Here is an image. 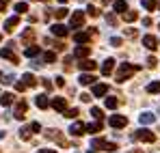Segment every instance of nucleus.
Listing matches in <instances>:
<instances>
[{
  "label": "nucleus",
  "mask_w": 160,
  "mask_h": 153,
  "mask_svg": "<svg viewBox=\"0 0 160 153\" xmlns=\"http://www.w3.org/2000/svg\"><path fill=\"white\" fill-rule=\"evenodd\" d=\"M136 69H141V67H136V65H130V63H121V67H119V71H117V82H126L128 78L132 76Z\"/></svg>",
  "instance_id": "1"
},
{
  "label": "nucleus",
  "mask_w": 160,
  "mask_h": 153,
  "mask_svg": "<svg viewBox=\"0 0 160 153\" xmlns=\"http://www.w3.org/2000/svg\"><path fill=\"white\" fill-rule=\"evenodd\" d=\"M91 149H100V151H117V145L115 142H108V140H104V138H93L91 140Z\"/></svg>",
  "instance_id": "2"
},
{
  "label": "nucleus",
  "mask_w": 160,
  "mask_h": 153,
  "mask_svg": "<svg viewBox=\"0 0 160 153\" xmlns=\"http://www.w3.org/2000/svg\"><path fill=\"white\" fill-rule=\"evenodd\" d=\"M132 138L143 140V142H156V134H154V131H149V129H138Z\"/></svg>",
  "instance_id": "3"
},
{
  "label": "nucleus",
  "mask_w": 160,
  "mask_h": 153,
  "mask_svg": "<svg viewBox=\"0 0 160 153\" xmlns=\"http://www.w3.org/2000/svg\"><path fill=\"white\" fill-rule=\"evenodd\" d=\"M108 123H110V127L121 129V127L128 125V117H123V114H112V117L108 119Z\"/></svg>",
  "instance_id": "4"
},
{
  "label": "nucleus",
  "mask_w": 160,
  "mask_h": 153,
  "mask_svg": "<svg viewBox=\"0 0 160 153\" xmlns=\"http://www.w3.org/2000/svg\"><path fill=\"white\" fill-rule=\"evenodd\" d=\"M82 24H84V13H82V11H74V13L69 15V26H72V28H80Z\"/></svg>",
  "instance_id": "5"
},
{
  "label": "nucleus",
  "mask_w": 160,
  "mask_h": 153,
  "mask_svg": "<svg viewBox=\"0 0 160 153\" xmlns=\"http://www.w3.org/2000/svg\"><path fill=\"white\" fill-rule=\"evenodd\" d=\"M26 102H24V99H20V102L15 103V110H13V117H15V119H20V121H22V119H24V114H26Z\"/></svg>",
  "instance_id": "6"
},
{
  "label": "nucleus",
  "mask_w": 160,
  "mask_h": 153,
  "mask_svg": "<svg viewBox=\"0 0 160 153\" xmlns=\"http://www.w3.org/2000/svg\"><path fill=\"white\" fill-rule=\"evenodd\" d=\"M84 131H87V125L80 123V121H74V123L69 125V134H72V136H82Z\"/></svg>",
  "instance_id": "7"
},
{
  "label": "nucleus",
  "mask_w": 160,
  "mask_h": 153,
  "mask_svg": "<svg viewBox=\"0 0 160 153\" xmlns=\"http://www.w3.org/2000/svg\"><path fill=\"white\" fill-rule=\"evenodd\" d=\"M54 110H58V112H65L67 110V102H65V97H54L52 102H50Z\"/></svg>",
  "instance_id": "8"
},
{
  "label": "nucleus",
  "mask_w": 160,
  "mask_h": 153,
  "mask_svg": "<svg viewBox=\"0 0 160 153\" xmlns=\"http://www.w3.org/2000/svg\"><path fill=\"white\" fill-rule=\"evenodd\" d=\"M143 45H145L147 50H156V48H158V39H156L154 35H145V37H143Z\"/></svg>",
  "instance_id": "9"
},
{
  "label": "nucleus",
  "mask_w": 160,
  "mask_h": 153,
  "mask_svg": "<svg viewBox=\"0 0 160 153\" xmlns=\"http://www.w3.org/2000/svg\"><path fill=\"white\" fill-rule=\"evenodd\" d=\"M0 56H2V58H7V60H11L13 65L18 63V54L11 50V48H2V50H0Z\"/></svg>",
  "instance_id": "10"
},
{
  "label": "nucleus",
  "mask_w": 160,
  "mask_h": 153,
  "mask_svg": "<svg viewBox=\"0 0 160 153\" xmlns=\"http://www.w3.org/2000/svg\"><path fill=\"white\" fill-rule=\"evenodd\" d=\"M91 54V48L89 45H78V48H74V56L76 58H87Z\"/></svg>",
  "instance_id": "11"
},
{
  "label": "nucleus",
  "mask_w": 160,
  "mask_h": 153,
  "mask_svg": "<svg viewBox=\"0 0 160 153\" xmlns=\"http://www.w3.org/2000/svg\"><path fill=\"white\" fill-rule=\"evenodd\" d=\"M154 121H156V117H154L152 112H143V114L138 117V123H141V125H152Z\"/></svg>",
  "instance_id": "12"
},
{
  "label": "nucleus",
  "mask_w": 160,
  "mask_h": 153,
  "mask_svg": "<svg viewBox=\"0 0 160 153\" xmlns=\"http://www.w3.org/2000/svg\"><path fill=\"white\" fill-rule=\"evenodd\" d=\"M50 30H52V35H56V37H67V32H69L67 26H63V24H54Z\"/></svg>",
  "instance_id": "13"
},
{
  "label": "nucleus",
  "mask_w": 160,
  "mask_h": 153,
  "mask_svg": "<svg viewBox=\"0 0 160 153\" xmlns=\"http://www.w3.org/2000/svg\"><path fill=\"white\" fill-rule=\"evenodd\" d=\"M80 69H82V71H95V69H98V63H93V60L84 58V60L80 63Z\"/></svg>",
  "instance_id": "14"
},
{
  "label": "nucleus",
  "mask_w": 160,
  "mask_h": 153,
  "mask_svg": "<svg viewBox=\"0 0 160 153\" xmlns=\"http://www.w3.org/2000/svg\"><path fill=\"white\" fill-rule=\"evenodd\" d=\"M112 69H115V58H106L104 65H102V74L108 76V74H112Z\"/></svg>",
  "instance_id": "15"
},
{
  "label": "nucleus",
  "mask_w": 160,
  "mask_h": 153,
  "mask_svg": "<svg viewBox=\"0 0 160 153\" xmlns=\"http://www.w3.org/2000/svg\"><path fill=\"white\" fill-rule=\"evenodd\" d=\"M106 93H108L106 84H95V86H93V97H104Z\"/></svg>",
  "instance_id": "16"
},
{
  "label": "nucleus",
  "mask_w": 160,
  "mask_h": 153,
  "mask_svg": "<svg viewBox=\"0 0 160 153\" xmlns=\"http://www.w3.org/2000/svg\"><path fill=\"white\" fill-rule=\"evenodd\" d=\"M18 24H20V17H18V15H13V17H9V20L4 22V30H7V32H11Z\"/></svg>",
  "instance_id": "17"
},
{
  "label": "nucleus",
  "mask_w": 160,
  "mask_h": 153,
  "mask_svg": "<svg viewBox=\"0 0 160 153\" xmlns=\"http://www.w3.org/2000/svg\"><path fill=\"white\" fill-rule=\"evenodd\" d=\"M112 9H115L117 13H126V11H128V2H126V0H115V2H112Z\"/></svg>",
  "instance_id": "18"
},
{
  "label": "nucleus",
  "mask_w": 160,
  "mask_h": 153,
  "mask_svg": "<svg viewBox=\"0 0 160 153\" xmlns=\"http://www.w3.org/2000/svg\"><path fill=\"white\" fill-rule=\"evenodd\" d=\"M35 103H37V108L46 110V108L50 106V102H48V95H37V97H35Z\"/></svg>",
  "instance_id": "19"
},
{
  "label": "nucleus",
  "mask_w": 160,
  "mask_h": 153,
  "mask_svg": "<svg viewBox=\"0 0 160 153\" xmlns=\"http://www.w3.org/2000/svg\"><path fill=\"white\" fill-rule=\"evenodd\" d=\"M74 41H76V43H87V41H91V32H76V35H74Z\"/></svg>",
  "instance_id": "20"
},
{
  "label": "nucleus",
  "mask_w": 160,
  "mask_h": 153,
  "mask_svg": "<svg viewBox=\"0 0 160 153\" xmlns=\"http://www.w3.org/2000/svg\"><path fill=\"white\" fill-rule=\"evenodd\" d=\"M78 80H80V84H82V86H89V84H93V82H95V76H93V74H82Z\"/></svg>",
  "instance_id": "21"
},
{
  "label": "nucleus",
  "mask_w": 160,
  "mask_h": 153,
  "mask_svg": "<svg viewBox=\"0 0 160 153\" xmlns=\"http://www.w3.org/2000/svg\"><path fill=\"white\" fill-rule=\"evenodd\" d=\"M46 136H48V138H52V140H58L61 145H65V142H63V138H61V134H58V129H48V131H46Z\"/></svg>",
  "instance_id": "22"
},
{
  "label": "nucleus",
  "mask_w": 160,
  "mask_h": 153,
  "mask_svg": "<svg viewBox=\"0 0 160 153\" xmlns=\"http://www.w3.org/2000/svg\"><path fill=\"white\" fill-rule=\"evenodd\" d=\"M102 121H98V123H91V125H87V131L89 134H98V131H102Z\"/></svg>",
  "instance_id": "23"
},
{
  "label": "nucleus",
  "mask_w": 160,
  "mask_h": 153,
  "mask_svg": "<svg viewBox=\"0 0 160 153\" xmlns=\"http://www.w3.org/2000/svg\"><path fill=\"white\" fill-rule=\"evenodd\" d=\"M22 82H24L26 86H35V84H37V80H35L32 74H24V76H22Z\"/></svg>",
  "instance_id": "24"
},
{
  "label": "nucleus",
  "mask_w": 160,
  "mask_h": 153,
  "mask_svg": "<svg viewBox=\"0 0 160 153\" xmlns=\"http://www.w3.org/2000/svg\"><path fill=\"white\" fill-rule=\"evenodd\" d=\"M138 20V13L136 11H126L123 13V22H136Z\"/></svg>",
  "instance_id": "25"
},
{
  "label": "nucleus",
  "mask_w": 160,
  "mask_h": 153,
  "mask_svg": "<svg viewBox=\"0 0 160 153\" xmlns=\"http://www.w3.org/2000/svg\"><path fill=\"white\" fill-rule=\"evenodd\" d=\"M0 103H2V106H11V103H13V93H4V95H0Z\"/></svg>",
  "instance_id": "26"
},
{
  "label": "nucleus",
  "mask_w": 160,
  "mask_h": 153,
  "mask_svg": "<svg viewBox=\"0 0 160 153\" xmlns=\"http://www.w3.org/2000/svg\"><path fill=\"white\" fill-rule=\"evenodd\" d=\"M37 54H39V45H30V48L24 50V56H28V58H32V56H37Z\"/></svg>",
  "instance_id": "27"
},
{
  "label": "nucleus",
  "mask_w": 160,
  "mask_h": 153,
  "mask_svg": "<svg viewBox=\"0 0 160 153\" xmlns=\"http://www.w3.org/2000/svg\"><path fill=\"white\" fill-rule=\"evenodd\" d=\"M141 4H143L147 11H154V9L158 7V4H156V0H141Z\"/></svg>",
  "instance_id": "28"
},
{
  "label": "nucleus",
  "mask_w": 160,
  "mask_h": 153,
  "mask_svg": "<svg viewBox=\"0 0 160 153\" xmlns=\"http://www.w3.org/2000/svg\"><path fill=\"white\" fill-rule=\"evenodd\" d=\"M106 108H110V110H112V108H117V106H119V99H117V97H106Z\"/></svg>",
  "instance_id": "29"
},
{
  "label": "nucleus",
  "mask_w": 160,
  "mask_h": 153,
  "mask_svg": "<svg viewBox=\"0 0 160 153\" xmlns=\"http://www.w3.org/2000/svg\"><path fill=\"white\" fill-rule=\"evenodd\" d=\"M30 134H32V131H30V125L20 129V138H22V140H28V138H30Z\"/></svg>",
  "instance_id": "30"
},
{
  "label": "nucleus",
  "mask_w": 160,
  "mask_h": 153,
  "mask_svg": "<svg viewBox=\"0 0 160 153\" xmlns=\"http://www.w3.org/2000/svg\"><path fill=\"white\" fill-rule=\"evenodd\" d=\"M41 60H43V63H54V60H56V54H54V52H46Z\"/></svg>",
  "instance_id": "31"
},
{
  "label": "nucleus",
  "mask_w": 160,
  "mask_h": 153,
  "mask_svg": "<svg viewBox=\"0 0 160 153\" xmlns=\"http://www.w3.org/2000/svg\"><path fill=\"white\" fill-rule=\"evenodd\" d=\"M65 117H67V119H76V117H78V108H67V110H65Z\"/></svg>",
  "instance_id": "32"
},
{
  "label": "nucleus",
  "mask_w": 160,
  "mask_h": 153,
  "mask_svg": "<svg viewBox=\"0 0 160 153\" xmlns=\"http://www.w3.org/2000/svg\"><path fill=\"white\" fill-rule=\"evenodd\" d=\"M32 37H35V30H32V28H28L26 32H24V35H22V41H24V43H26V41H30V39H32Z\"/></svg>",
  "instance_id": "33"
},
{
  "label": "nucleus",
  "mask_w": 160,
  "mask_h": 153,
  "mask_svg": "<svg viewBox=\"0 0 160 153\" xmlns=\"http://www.w3.org/2000/svg\"><path fill=\"white\" fill-rule=\"evenodd\" d=\"M147 93H160V82H152L147 86Z\"/></svg>",
  "instance_id": "34"
},
{
  "label": "nucleus",
  "mask_w": 160,
  "mask_h": 153,
  "mask_svg": "<svg viewBox=\"0 0 160 153\" xmlns=\"http://www.w3.org/2000/svg\"><path fill=\"white\" fill-rule=\"evenodd\" d=\"M15 11H18V13H26L28 4H26V2H18V4H15Z\"/></svg>",
  "instance_id": "35"
},
{
  "label": "nucleus",
  "mask_w": 160,
  "mask_h": 153,
  "mask_svg": "<svg viewBox=\"0 0 160 153\" xmlns=\"http://www.w3.org/2000/svg\"><path fill=\"white\" fill-rule=\"evenodd\" d=\"M54 15H56V17L61 20V17H65V15H67V9H65V7H58V9L54 11Z\"/></svg>",
  "instance_id": "36"
},
{
  "label": "nucleus",
  "mask_w": 160,
  "mask_h": 153,
  "mask_svg": "<svg viewBox=\"0 0 160 153\" xmlns=\"http://www.w3.org/2000/svg\"><path fill=\"white\" fill-rule=\"evenodd\" d=\"M91 117H93V119H102L104 114H102V110H100V108H91Z\"/></svg>",
  "instance_id": "37"
},
{
  "label": "nucleus",
  "mask_w": 160,
  "mask_h": 153,
  "mask_svg": "<svg viewBox=\"0 0 160 153\" xmlns=\"http://www.w3.org/2000/svg\"><path fill=\"white\" fill-rule=\"evenodd\" d=\"M121 43H123V41H121L119 37H112V39H110V45H112V48H121Z\"/></svg>",
  "instance_id": "38"
},
{
  "label": "nucleus",
  "mask_w": 160,
  "mask_h": 153,
  "mask_svg": "<svg viewBox=\"0 0 160 153\" xmlns=\"http://www.w3.org/2000/svg\"><path fill=\"white\" fill-rule=\"evenodd\" d=\"M106 24H110V26H117V17H115L112 13H108V15H106Z\"/></svg>",
  "instance_id": "39"
},
{
  "label": "nucleus",
  "mask_w": 160,
  "mask_h": 153,
  "mask_svg": "<svg viewBox=\"0 0 160 153\" xmlns=\"http://www.w3.org/2000/svg\"><path fill=\"white\" fill-rule=\"evenodd\" d=\"M13 80H15V78H13V74H7V76H2V82H4V84H11Z\"/></svg>",
  "instance_id": "40"
},
{
  "label": "nucleus",
  "mask_w": 160,
  "mask_h": 153,
  "mask_svg": "<svg viewBox=\"0 0 160 153\" xmlns=\"http://www.w3.org/2000/svg\"><path fill=\"white\" fill-rule=\"evenodd\" d=\"M87 13H89L91 17H95V15H100V11H98L95 7H89V9H87Z\"/></svg>",
  "instance_id": "41"
},
{
  "label": "nucleus",
  "mask_w": 160,
  "mask_h": 153,
  "mask_svg": "<svg viewBox=\"0 0 160 153\" xmlns=\"http://www.w3.org/2000/svg\"><path fill=\"white\" fill-rule=\"evenodd\" d=\"M156 65H158V60H156L154 56H149V58H147V67H152V69H154Z\"/></svg>",
  "instance_id": "42"
},
{
  "label": "nucleus",
  "mask_w": 160,
  "mask_h": 153,
  "mask_svg": "<svg viewBox=\"0 0 160 153\" xmlns=\"http://www.w3.org/2000/svg\"><path fill=\"white\" fill-rule=\"evenodd\" d=\"M30 131H32V134H35V131H41V125H39L37 121H35V123H30Z\"/></svg>",
  "instance_id": "43"
},
{
  "label": "nucleus",
  "mask_w": 160,
  "mask_h": 153,
  "mask_svg": "<svg viewBox=\"0 0 160 153\" xmlns=\"http://www.w3.org/2000/svg\"><path fill=\"white\" fill-rule=\"evenodd\" d=\"M15 91H20V93L26 91V84H24V82H15Z\"/></svg>",
  "instance_id": "44"
},
{
  "label": "nucleus",
  "mask_w": 160,
  "mask_h": 153,
  "mask_svg": "<svg viewBox=\"0 0 160 153\" xmlns=\"http://www.w3.org/2000/svg\"><path fill=\"white\" fill-rule=\"evenodd\" d=\"M80 99H82V102H91V95H89V93H82Z\"/></svg>",
  "instance_id": "45"
},
{
  "label": "nucleus",
  "mask_w": 160,
  "mask_h": 153,
  "mask_svg": "<svg viewBox=\"0 0 160 153\" xmlns=\"http://www.w3.org/2000/svg\"><path fill=\"white\" fill-rule=\"evenodd\" d=\"M56 86H65V80H63V76L56 78Z\"/></svg>",
  "instance_id": "46"
},
{
  "label": "nucleus",
  "mask_w": 160,
  "mask_h": 153,
  "mask_svg": "<svg viewBox=\"0 0 160 153\" xmlns=\"http://www.w3.org/2000/svg\"><path fill=\"white\" fill-rule=\"evenodd\" d=\"M126 35H128V37H136V30H134V28H128Z\"/></svg>",
  "instance_id": "47"
},
{
  "label": "nucleus",
  "mask_w": 160,
  "mask_h": 153,
  "mask_svg": "<svg viewBox=\"0 0 160 153\" xmlns=\"http://www.w3.org/2000/svg\"><path fill=\"white\" fill-rule=\"evenodd\" d=\"M43 86H46V88H48V91H50V88H52V82H50V80H48V78H46V80H43Z\"/></svg>",
  "instance_id": "48"
},
{
  "label": "nucleus",
  "mask_w": 160,
  "mask_h": 153,
  "mask_svg": "<svg viewBox=\"0 0 160 153\" xmlns=\"http://www.w3.org/2000/svg\"><path fill=\"white\" fill-rule=\"evenodd\" d=\"M7 4H9L7 0H0V11H4V9H7Z\"/></svg>",
  "instance_id": "49"
},
{
  "label": "nucleus",
  "mask_w": 160,
  "mask_h": 153,
  "mask_svg": "<svg viewBox=\"0 0 160 153\" xmlns=\"http://www.w3.org/2000/svg\"><path fill=\"white\" fill-rule=\"evenodd\" d=\"M37 153H56V151H54V149H39Z\"/></svg>",
  "instance_id": "50"
},
{
  "label": "nucleus",
  "mask_w": 160,
  "mask_h": 153,
  "mask_svg": "<svg viewBox=\"0 0 160 153\" xmlns=\"http://www.w3.org/2000/svg\"><path fill=\"white\" fill-rule=\"evenodd\" d=\"M102 2H104V4H110V2H112V0H102Z\"/></svg>",
  "instance_id": "51"
},
{
  "label": "nucleus",
  "mask_w": 160,
  "mask_h": 153,
  "mask_svg": "<svg viewBox=\"0 0 160 153\" xmlns=\"http://www.w3.org/2000/svg\"><path fill=\"white\" fill-rule=\"evenodd\" d=\"M58 2H61V4H65V2H67V0H58Z\"/></svg>",
  "instance_id": "52"
},
{
  "label": "nucleus",
  "mask_w": 160,
  "mask_h": 153,
  "mask_svg": "<svg viewBox=\"0 0 160 153\" xmlns=\"http://www.w3.org/2000/svg\"><path fill=\"white\" fill-rule=\"evenodd\" d=\"M87 153H98V151H93V149H91V151H87Z\"/></svg>",
  "instance_id": "53"
},
{
  "label": "nucleus",
  "mask_w": 160,
  "mask_h": 153,
  "mask_svg": "<svg viewBox=\"0 0 160 153\" xmlns=\"http://www.w3.org/2000/svg\"><path fill=\"white\" fill-rule=\"evenodd\" d=\"M0 78H2V74H0Z\"/></svg>",
  "instance_id": "54"
},
{
  "label": "nucleus",
  "mask_w": 160,
  "mask_h": 153,
  "mask_svg": "<svg viewBox=\"0 0 160 153\" xmlns=\"http://www.w3.org/2000/svg\"><path fill=\"white\" fill-rule=\"evenodd\" d=\"M0 39H2V37H0Z\"/></svg>",
  "instance_id": "55"
}]
</instances>
